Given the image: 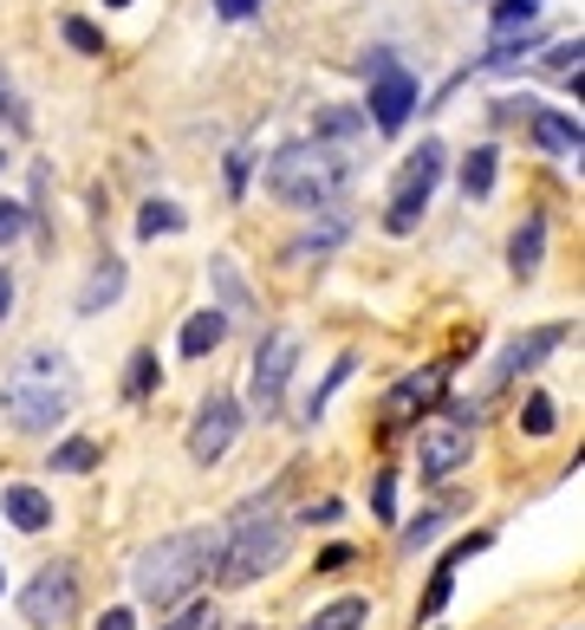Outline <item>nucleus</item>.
<instances>
[{"label":"nucleus","mask_w":585,"mask_h":630,"mask_svg":"<svg viewBox=\"0 0 585 630\" xmlns=\"http://www.w3.org/2000/svg\"><path fill=\"white\" fill-rule=\"evenodd\" d=\"M73 404H78V377L66 351H26L0 377V417L20 435H46L59 417H73Z\"/></svg>","instance_id":"f257e3e1"},{"label":"nucleus","mask_w":585,"mask_h":630,"mask_svg":"<svg viewBox=\"0 0 585 630\" xmlns=\"http://www.w3.org/2000/svg\"><path fill=\"white\" fill-rule=\"evenodd\" d=\"M287 546H292V520L280 513V482H274L261 500H247L228 520V540L216 553V578L221 585H254V578H267L287 560Z\"/></svg>","instance_id":"f03ea898"},{"label":"nucleus","mask_w":585,"mask_h":630,"mask_svg":"<svg viewBox=\"0 0 585 630\" xmlns=\"http://www.w3.org/2000/svg\"><path fill=\"white\" fill-rule=\"evenodd\" d=\"M216 553H221V533L216 527H189V533H169V540H156L144 560L131 565V592L156 605V611H169V605H183L209 572H216Z\"/></svg>","instance_id":"7ed1b4c3"},{"label":"nucleus","mask_w":585,"mask_h":630,"mask_svg":"<svg viewBox=\"0 0 585 630\" xmlns=\"http://www.w3.org/2000/svg\"><path fill=\"white\" fill-rule=\"evenodd\" d=\"M345 183H352V163L332 150V143H287L274 163H267V189L287 202V209H325V202H339L345 196Z\"/></svg>","instance_id":"20e7f679"},{"label":"nucleus","mask_w":585,"mask_h":630,"mask_svg":"<svg viewBox=\"0 0 585 630\" xmlns=\"http://www.w3.org/2000/svg\"><path fill=\"white\" fill-rule=\"evenodd\" d=\"M73 611H78V565H40L33 572V585L20 592V618L33 630H59V625H73Z\"/></svg>","instance_id":"39448f33"},{"label":"nucleus","mask_w":585,"mask_h":630,"mask_svg":"<svg viewBox=\"0 0 585 630\" xmlns=\"http://www.w3.org/2000/svg\"><path fill=\"white\" fill-rule=\"evenodd\" d=\"M292 364H299V339H292V332H267L261 351H254V377H247V410H254L261 422L280 417V397H287Z\"/></svg>","instance_id":"423d86ee"},{"label":"nucleus","mask_w":585,"mask_h":630,"mask_svg":"<svg viewBox=\"0 0 585 630\" xmlns=\"http://www.w3.org/2000/svg\"><path fill=\"white\" fill-rule=\"evenodd\" d=\"M365 71H371V124L384 137H397L410 124V111H417V71H404L390 53H371Z\"/></svg>","instance_id":"0eeeda50"},{"label":"nucleus","mask_w":585,"mask_h":630,"mask_svg":"<svg viewBox=\"0 0 585 630\" xmlns=\"http://www.w3.org/2000/svg\"><path fill=\"white\" fill-rule=\"evenodd\" d=\"M442 176V143H417V156L404 163V183H397V196H390V214H384V228L390 234H410L417 221H423V209H430V189H437Z\"/></svg>","instance_id":"6e6552de"},{"label":"nucleus","mask_w":585,"mask_h":630,"mask_svg":"<svg viewBox=\"0 0 585 630\" xmlns=\"http://www.w3.org/2000/svg\"><path fill=\"white\" fill-rule=\"evenodd\" d=\"M468 455H475V417H462V410H442L417 442V462L430 482H449L455 468H468Z\"/></svg>","instance_id":"1a4fd4ad"},{"label":"nucleus","mask_w":585,"mask_h":630,"mask_svg":"<svg viewBox=\"0 0 585 630\" xmlns=\"http://www.w3.org/2000/svg\"><path fill=\"white\" fill-rule=\"evenodd\" d=\"M241 422H247V410H241L234 397H209V404L196 410V422H189V462H202V468H216L221 455L234 449V435H241Z\"/></svg>","instance_id":"9d476101"},{"label":"nucleus","mask_w":585,"mask_h":630,"mask_svg":"<svg viewBox=\"0 0 585 630\" xmlns=\"http://www.w3.org/2000/svg\"><path fill=\"white\" fill-rule=\"evenodd\" d=\"M442 377H449V364H430L423 377H397V384H390V397H384V429H404V422H410V410L423 417V410L437 404Z\"/></svg>","instance_id":"9b49d317"},{"label":"nucleus","mask_w":585,"mask_h":630,"mask_svg":"<svg viewBox=\"0 0 585 630\" xmlns=\"http://www.w3.org/2000/svg\"><path fill=\"white\" fill-rule=\"evenodd\" d=\"M560 339H566V325H533V332H520V339H514V345L495 357V371H488V384H482V390H501L514 371H533V364L560 345Z\"/></svg>","instance_id":"f8f14e48"},{"label":"nucleus","mask_w":585,"mask_h":630,"mask_svg":"<svg viewBox=\"0 0 585 630\" xmlns=\"http://www.w3.org/2000/svg\"><path fill=\"white\" fill-rule=\"evenodd\" d=\"M0 513H7L20 533H46V527H53V500L33 488V482H13V488L0 494Z\"/></svg>","instance_id":"ddd939ff"},{"label":"nucleus","mask_w":585,"mask_h":630,"mask_svg":"<svg viewBox=\"0 0 585 630\" xmlns=\"http://www.w3.org/2000/svg\"><path fill=\"white\" fill-rule=\"evenodd\" d=\"M540 261H547V214H527V221H520V234H514V247H508L514 280H533V274H540Z\"/></svg>","instance_id":"4468645a"},{"label":"nucleus","mask_w":585,"mask_h":630,"mask_svg":"<svg viewBox=\"0 0 585 630\" xmlns=\"http://www.w3.org/2000/svg\"><path fill=\"white\" fill-rule=\"evenodd\" d=\"M221 339H228V312H221V306H202V312H189V325H183V357H209Z\"/></svg>","instance_id":"2eb2a0df"},{"label":"nucleus","mask_w":585,"mask_h":630,"mask_svg":"<svg viewBox=\"0 0 585 630\" xmlns=\"http://www.w3.org/2000/svg\"><path fill=\"white\" fill-rule=\"evenodd\" d=\"M118 292H124V261H98V274L85 280V292H78V312L91 319V312H104V306H118Z\"/></svg>","instance_id":"dca6fc26"},{"label":"nucleus","mask_w":585,"mask_h":630,"mask_svg":"<svg viewBox=\"0 0 585 630\" xmlns=\"http://www.w3.org/2000/svg\"><path fill=\"white\" fill-rule=\"evenodd\" d=\"M358 625H371V605H365V598H332L325 611H312L299 630H358Z\"/></svg>","instance_id":"f3484780"},{"label":"nucleus","mask_w":585,"mask_h":630,"mask_svg":"<svg viewBox=\"0 0 585 630\" xmlns=\"http://www.w3.org/2000/svg\"><path fill=\"white\" fill-rule=\"evenodd\" d=\"M533 137L547 143V150H566V156H580V118H560V111H533Z\"/></svg>","instance_id":"a211bd4d"},{"label":"nucleus","mask_w":585,"mask_h":630,"mask_svg":"<svg viewBox=\"0 0 585 630\" xmlns=\"http://www.w3.org/2000/svg\"><path fill=\"white\" fill-rule=\"evenodd\" d=\"M495 163H501V156H495L488 143L468 150V163H462V196H468V202H482V196L495 189Z\"/></svg>","instance_id":"6ab92c4d"},{"label":"nucleus","mask_w":585,"mask_h":630,"mask_svg":"<svg viewBox=\"0 0 585 630\" xmlns=\"http://www.w3.org/2000/svg\"><path fill=\"white\" fill-rule=\"evenodd\" d=\"M98 462H104V449H98L91 435H73V442L53 449V468H59V475H91Z\"/></svg>","instance_id":"aec40b11"},{"label":"nucleus","mask_w":585,"mask_h":630,"mask_svg":"<svg viewBox=\"0 0 585 630\" xmlns=\"http://www.w3.org/2000/svg\"><path fill=\"white\" fill-rule=\"evenodd\" d=\"M455 565H462V560H449V553H442V565L430 572V592H423V605H417V618H423V625L442 618V605H449V592H455Z\"/></svg>","instance_id":"412c9836"},{"label":"nucleus","mask_w":585,"mask_h":630,"mask_svg":"<svg viewBox=\"0 0 585 630\" xmlns=\"http://www.w3.org/2000/svg\"><path fill=\"white\" fill-rule=\"evenodd\" d=\"M183 221H189V214L176 209V202H144V214H137V234H144V241H156V234H176Z\"/></svg>","instance_id":"4be33fe9"},{"label":"nucleus","mask_w":585,"mask_h":630,"mask_svg":"<svg viewBox=\"0 0 585 630\" xmlns=\"http://www.w3.org/2000/svg\"><path fill=\"white\" fill-rule=\"evenodd\" d=\"M352 371H358V357H352V351H345V357H339V364H332V371H325V384H319V390H312V404H306V422H319V417H325V404H332V390H339V384H345V377H352Z\"/></svg>","instance_id":"5701e85b"},{"label":"nucleus","mask_w":585,"mask_h":630,"mask_svg":"<svg viewBox=\"0 0 585 630\" xmlns=\"http://www.w3.org/2000/svg\"><path fill=\"white\" fill-rule=\"evenodd\" d=\"M358 131H365L358 111H319V124H312V137L319 143H345V137H358Z\"/></svg>","instance_id":"b1692460"},{"label":"nucleus","mask_w":585,"mask_h":630,"mask_svg":"<svg viewBox=\"0 0 585 630\" xmlns=\"http://www.w3.org/2000/svg\"><path fill=\"white\" fill-rule=\"evenodd\" d=\"M540 20V0H495V33H520Z\"/></svg>","instance_id":"393cba45"},{"label":"nucleus","mask_w":585,"mask_h":630,"mask_svg":"<svg viewBox=\"0 0 585 630\" xmlns=\"http://www.w3.org/2000/svg\"><path fill=\"white\" fill-rule=\"evenodd\" d=\"M150 390H156V351H137V357H131V377H124V397L144 404Z\"/></svg>","instance_id":"a878e982"},{"label":"nucleus","mask_w":585,"mask_h":630,"mask_svg":"<svg viewBox=\"0 0 585 630\" xmlns=\"http://www.w3.org/2000/svg\"><path fill=\"white\" fill-rule=\"evenodd\" d=\"M216 286H221V299H228V312H254V299H247V286L234 274V261H216Z\"/></svg>","instance_id":"bb28decb"},{"label":"nucleus","mask_w":585,"mask_h":630,"mask_svg":"<svg viewBox=\"0 0 585 630\" xmlns=\"http://www.w3.org/2000/svg\"><path fill=\"white\" fill-rule=\"evenodd\" d=\"M442 533V513H417V520H404V533H397V546L404 553H417V546H430Z\"/></svg>","instance_id":"cd10ccee"},{"label":"nucleus","mask_w":585,"mask_h":630,"mask_svg":"<svg viewBox=\"0 0 585 630\" xmlns=\"http://www.w3.org/2000/svg\"><path fill=\"white\" fill-rule=\"evenodd\" d=\"M339 241H345V221H339V214H332V221H325V228H312V234H306V241H292V261H299V254H325V247H339Z\"/></svg>","instance_id":"c85d7f7f"},{"label":"nucleus","mask_w":585,"mask_h":630,"mask_svg":"<svg viewBox=\"0 0 585 630\" xmlns=\"http://www.w3.org/2000/svg\"><path fill=\"white\" fill-rule=\"evenodd\" d=\"M553 397H527V410H520V429H527V435H553Z\"/></svg>","instance_id":"c756f323"},{"label":"nucleus","mask_w":585,"mask_h":630,"mask_svg":"<svg viewBox=\"0 0 585 630\" xmlns=\"http://www.w3.org/2000/svg\"><path fill=\"white\" fill-rule=\"evenodd\" d=\"M66 46H78V53H91V59H98V53H104V33H98L91 20H66Z\"/></svg>","instance_id":"7c9ffc66"},{"label":"nucleus","mask_w":585,"mask_h":630,"mask_svg":"<svg viewBox=\"0 0 585 630\" xmlns=\"http://www.w3.org/2000/svg\"><path fill=\"white\" fill-rule=\"evenodd\" d=\"M371 507H377V520H397V468H384V475H377Z\"/></svg>","instance_id":"2f4dec72"},{"label":"nucleus","mask_w":585,"mask_h":630,"mask_svg":"<svg viewBox=\"0 0 585 630\" xmlns=\"http://www.w3.org/2000/svg\"><path fill=\"white\" fill-rule=\"evenodd\" d=\"M0 111H7V124H13V131H26V124H33V118H26V104L13 98V85H7V71H0Z\"/></svg>","instance_id":"473e14b6"},{"label":"nucleus","mask_w":585,"mask_h":630,"mask_svg":"<svg viewBox=\"0 0 585 630\" xmlns=\"http://www.w3.org/2000/svg\"><path fill=\"white\" fill-rule=\"evenodd\" d=\"M216 625H221L216 605H189V611H183V618H176L169 630H216Z\"/></svg>","instance_id":"72a5a7b5"},{"label":"nucleus","mask_w":585,"mask_h":630,"mask_svg":"<svg viewBox=\"0 0 585 630\" xmlns=\"http://www.w3.org/2000/svg\"><path fill=\"white\" fill-rule=\"evenodd\" d=\"M20 228H26V209H20V202H0V247L20 241Z\"/></svg>","instance_id":"f704fd0d"},{"label":"nucleus","mask_w":585,"mask_h":630,"mask_svg":"<svg viewBox=\"0 0 585 630\" xmlns=\"http://www.w3.org/2000/svg\"><path fill=\"white\" fill-rule=\"evenodd\" d=\"M580 59H585L580 40H566V46H553V53H547V66H553V71H580Z\"/></svg>","instance_id":"c9c22d12"},{"label":"nucleus","mask_w":585,"mask_h":630,"mask_svg":"<svg viewBox=\"0 0 585 630\" xmlns=\"http://www.w3.org/2000/svg\"><path fill=\"white\" fill-rule=\"evenodd\" d=\"M267 0H216V13L221 20H247V13H261Z\"/></svg>","instance_id":"e433bc0d"},{"label":"nucleus","mask_w":585,"mask_h":630,"mask_svg":"<svg viewBox=\"0 0 585 630\" xmlns=\"http://www.w3.org/2000/svg\"><path fill=\"white\" fill-rule=\"evenodd\" d=\"M228 189H234V196L247 189V156H228Z\"/></svg>","instance_id":"4c0bfd02"},{"label":"nucleus","mask_w":585,"mask_h":630,"mask_svg":"<svg viewBox=\"0 0 585 630\" xmlns=\"http://www.w3.org/2000/svg\"><path fill=\"white\" fill-rule=\"evenodd\" d=\"M299 520H319V527H325V520H339V500H319V507H306Z\"/></svg>","instance_id":"58836bf2"},{"label":"nucleus","mask_w":585,"mask_h":630,"mask_svg":"<svg viewBox=\"0 0 585 630\" xmlns=\"http://www.w3.org/2000/svg\"><path fill=\"white\" fill-rule=\"evenodd\" d=\"M98 630H137V618H131V611H104V625Z\"/></svg>","instance_id":"ea45409f"},{"label":"nucleus","mask_w":585,"mask_h":630,"mask_svg":"<svg viewBox=\"0 0 585 630\" xmlns=\"http://www.w3.org/2000/svg\"><path fill=\"white\" fill-rule=\"evenodd\" d=\"M7 306H13V280H7V267H0V319H7Z\"/></svg>","instance_id":"a19ab883"},{"label":"nucleus","mask_w":585,"mask_h":630,"mask_svg":"<svg viewBox=\"0 0 585 630\" xmlns=\"http://www.w3.org/2000/svg\"><path fill=\"white\" fill-rule=\"evenodd\" d=\"M104 7H131V0H104Z\"/></svg>","instance_id":"79ce46f5"}]
</instances>
